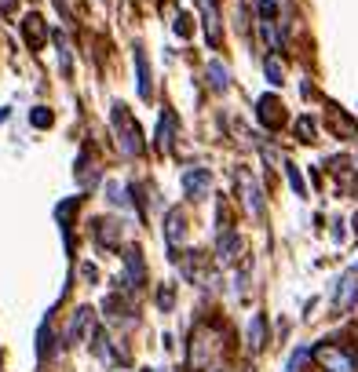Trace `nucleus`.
<instances>
[{
  "mask_svg": "<svg viewBox=\"0 0 358 372\" xmlns=\"http://www.w3.org/2000/svg\"><path fill=\"white\" fill-rule=\"evenodd\" d=\"M311 358L326 372H358V354L351 347H340V343H318L311 350Z\"/></svg>",
  "mask_w": 358,
  "mask_h": 372,
  "instance_id": "nucleus-1",
  "label": "nucleus"
},
{
  "mask_svg": "<svg viewBox=\"0 0 358 372\" xmlns=\"http://www.w3.org/2000/svg\"><path fill=\"white\" fill-rule=\"evenodd\" d=\"M114 128H117V143H121V150L129 153V157H139V153L146 150V143H143V131H139V124L132 121V114L124 109L121 102L114 106Z\"/></svg>",
  "mask_w": 358,
  "mask_h": 372,
  "instance_id": "nucleus-2",
  "label": "nucleus"
},
{
  "mask_svg": "<svg viewBox=\"0 0 358 372\" xmlns=\"http://www.w3.org/2000/svg\"><path fill=\"white\" fill-rule=\"evenodd\" d=\"M256 109H260V121H263L267 131H278V128L285 124V106H282L275 95H263V99L256 102Z\"/></svg>",
  "mask_w": 358,
  "mask_h": 372,
  "instance_id": "nucleus-3",
  "label": "nucleus"
},
{
  "mask_svg": "<svg viewBox=\"0 0 358 372\" xmlns=\"http://www.w3.org/2000/svg\"><path fill=\"white\" fill-rule=\"evenodd\" d=\"M23 37H26V44L33 52H40V48H44V40H48V22L40 15H26L23 18Z\"/></svg>",
  "mask_w": 358,
  "mask_h": 372,
  "instance_id": "nucleus-4",
  "label": "nucleus"
},
{
  "mask_svg": "<svg viewBox=\"0 0 358 372\" xmlns=\"http://www.w3.org/2000/svg\"><path fill=\"white\" fill-rule=\"evenodd\" d=\"M208 183H213L208 168H186V172H183V193H186V197H201V193H208Z\"/></svg>",
  "mask_w": 358,
  "mask_h": 372,
  "instance_id": "nucleus-5",
  "label": "nucleus"
},
{
  "mask_svg": "<svg viewBox=\"0 0 358 372\" xmlns=\"http://www.w3.org/2000/svg\"><path fill=\"white\" fill-rule=\"evenodd\" d=\"M358 299V270H347L340 277V289H336V311H351Z\"/></svg>",
  "mask_w": 358,
  "mask_h": 372,
  "instance_id": "nucleus-6",
  "label": "nucleus"
},
{
  "mask_svg": "<svg viewBox=\"0 0 358 372\" xmlns=\"http://www.w3.org/2000/svg\"><path fill=\"white\" fill-rule=\"evenodd\" d=\"M198 8H201V15H205V33H208V40L220 48V0H198Z\"/></svg>",
  "mask_w": 358,
  "mask_h": 372,
  "instance_id": "nucleus-7",
  "label": "nucleus"
},
{
  "mask_svg": "<svg viewBox=\"0 0 358 372\" xmlns=\"http://www.w3.org/2000/svg\"><path fill=\"white\" fill-rule=\"evenodd\" d=\"M238 183H241V197H245V208L252 212V215H263V205H260V186H256V179H249L245 172H238Z\"/></svg>",
  "mask_w": 358,
  "mask_h": 372,
  "instance_id": "nucleus-8",
  "label": "nucleus"
},
{
  "mask_svg": "<svg viewBox=\"0 0 358 372\" xmlns=\"http://www.w3.org/2000/svg\"><path fill=\"white\" fill-rule=\"evenodd\" d=\"M172 139H176V121H172V114H165L161 124H157V150L168 153L172 150Z\"/></svg>",
  "mask_w": 358,
  "mask_h": 372,
  "instance_id": "nucleus-9",
  "label": "nucleus"
},
{
  "mask_svg": "<svg viewBox=\"0 0 358 372\" xmlns=\"http://www.w3.org/2000/svg\"><path fill=\"white\" fill-rule=\"evenodd\" d=\"M263 340H267V318L252 314V321H249V350H260Z\"/></svg>",
  "mask_w": 358,
  "mask_h": 372,
  "instance_id": "nucleus-10",
  "label": "nucleus"
},
{
  "mask_svg": "<svg viewBox=\"0 0 358 372\" xmlns=\"http://www.w3.org/2000/svg\"><path fill=\"white\" fill-rule=\"evenodd\" d=\"M124 267H129V281L139 289V284L146 281V270H143V256H139V248H129V256H124Z\"/></svg>",
  "mask_w": 358,
  "mask_h": 372,
  "instance_id": "nucleus-11",
  "label": "nucleus"
},
{
  "mask_svg": "<svg viewBox=\"0 0 358 372\" xmlns=\"http://www.w3.org/2000/svg\"><path fill=\"white\" fill-rule=\"evenodd\" d=\"M165 234H168V248H172L176 252V245H179V237H183V215L172 208V212H168L165 215Z\"/></svg>",
  "mask_w": 358,
  "mask_h": 372,
  "instance_id": "nucleus-12",
  "label": "nucleus"
},
{
  "mask_svg": "<svg viewBox=\"0 0 358 372\" xmlns=\"http://www.w3.org/2000/svg\"><path fill=\"white\" fill-rule=\"evenodd\" d=\"M238 248H241V237L230 234V230H223V234H220V248H216V252H220V263H230V259L238 256Z\"/></svg>",
  "mask_w": 358,
  "mask_h": 372,
  "instance_id": "nucleus-13",
  "label": "nucleus"
},
{
  "mask_svg": "<svg viewBox=\"0 0 358 372\" xmlns=\"http://www.w3.org/2000/svg\"><path fill=\"white\" fill-rule=\"evenodd\" d=\"M88 325H92V311H88V306H80V311L73 314V321H70V340L73 343L84 340V336H88Z\"/></svg>",
  "mask_w": 358,
  "mask_h": 372,
  "instance_id": "nucleus-14",
  "label": "nucleus"
},
{
  "mask_svg": "<svg viewBox=\"0 0 358 372\" xmlns=\"http://www.w3.org/2000/svg\"><path fill=\"white\" fill-rule=\"evenodd\" d=\"M205 77L213 80V88H216V92H227V84H230V73H227V66H223L220 59H213V62H208Z\"/></svg>",
  "mask_w": 358,
  "mask_h": 372,
  "instance_id": "nucleus-15",
  "label": "nucleus"
},
{
  "mask_svg": "<svg viewBox=\"0 0 358 372\" xmlns=\"http://www.w3.org/2000/svg\"><path fill=\"white\" fill-rule=\"evenodd\" d=\"M136 70H139V95L143 99H150V70H146V55L143 52H136Z\"/></svg>",
  "mask_w": 358,
  "mask_h": 372,
  "instance_id": "nucleus-16",
  "label": "nucleus"
},
{
  "mask_svg": "<svg viewBox=\"0 0 358 372\" xmlns=\"http://www.w3.org/2000/svg\"><path fill=\"white\" fill-rule=\"evenodd\" d=\"M52 121H55V117H52L48 106H37L33 114H30V124H33V128H52Z\"/></svg>",
  "mask_w": 358,
  "mask_h": 372,
  "instance_id": "nucleus-17",
  "label": "nucleus"
},
{
  "mask_svg": "<svg viewBox=\"0 0 358 372\" xmlns=\"http://www.w3.org/2000/svg\"><path fill=\"white\" fill-rule=\"evenodd\" d=\"M285 172H289V186L297 190V197H307V186H304V175H300V168H297V164H285Z\"/></svg>",
  "mask_w": 358,
  "mask_h": 372,
  "instance_id": "nucleus-18",
  "label": "nucleus"
},
{
  "mask_svg": "<svg viewBox=\"0 0 358 372\" xmlns=\"http://www.w3.org/2000/svg\"><path fill=\"white\" fill-rule=\"evenodd\" d=\"M267 80L275 84V88L285 84V73H282V62H278V59H267Z\"/></svg>",
  "mask_w": 358,
  "mask_h": 372,
  "instance_id": "nucleus-19",
  "label": "nucleus"
},
{
  "mask_svg": "<svg viewBox=\"0 0 358 372\" xmlns=\"http://www.w3.org/2000/svg\"><path fill=\"white\" fill-rule=\"evenodd\" d=\"M297 128H300L304 143H314V121H311V117H300V121H297Z\"/></svg>",
  "mask_w": 358,
  "mask_h": 372,
  "instance_id": "nucleus-20",
  "label": "nucleus"
},
{
  "mask_svg": "<svg viewBox=\"0 0 358 372\" xmlns=\"http://www.w3.org/2000/svg\"><path fill=\"white\" fill-rule=\"evenodd\" d=\"M157 303H161V311H172V284H161L157 289Z\"/></svg>",
  "mask_w": 358,
  "mask_h": 372,
  "instance_id": "nucleus-21",
  "label": "nucleus"
},
{
  "mask_svg": "<svg viewBox=\"0 0 358 372\" xmlns=\"http://www.w3.org/2000/svg\"><path fill=\"white\" fill-rule=\"evenodd\" d=\"M102 230H99V241L102 245H117V234H114V223H99Z\"/></svg>",
  "mask_w": 358,
  "mask_h": 372,
  "instance_id": "nucleus-22",
  "label": "nucleus"
},
{
  "mask_svg": "<svg viewBox=\"0 0 358 372\" xmlns=\"http://www.w3.org/2000/svg\"><path fill=\"white\" fill-rule=\"evenodd\" d=\"M48 347H52V328H48V325H40V358L48 354Z\"/></svg>",
  "mask_w": 358,
  "mask_h": 372,
  "instance_id": "nucleus-23",
  "label": "nucleus"
},
{
  "mask_svg": "<svg viewBox=\"0 0 358 372\" xmlns=\"http://www.w3.org/2000/svg\"><path fill=\"white\" fill-rule=\"evenodd\" d=\"M260 18H263V22L275 18V0H260Z\"/></svg>",
  "mask_w": 358,
  "mask_h": 372,
  "instance_id": "nucleus-24",
  "label": "nucleus"
},
{
  "mask_svg": "<svg viewBox=\"0 0 358 372\" xmlns=\"http://www.w3.org/2000/svg\"><path fill=\"white\" fill-rule=\"evenodd\" d=\"M176 33H179V37H191V18H186V15L176 18Z\"/></svg>",
  "mask_w": 358,
  "mask_h": 372,
  "instance_id": "nucleus-25",
  "label": "nucleus"
},
{
  "mask_svg": "<svg viewBox=\"0 0 358 372\" xmlns=\"http://www.w3.org/2000/svg\"><path fill=\"white\" fill-rule=\"evenodd\" d=\"M110 201H114V205H124V197H121V186H117V183H110Z\"/></svg>",
  "mask_w": 358,
  "mask_h": 372,
  "instance_id": "nucleus-26",
  "label": "nucleus"
},
{
  "mask_svg": "<svg viewBox=\"0 0 358 372\" xmlns=\"http://www.w3.org/2000/svg\"><path fill=\"white\" fill-rule=\"evenodd\" d=\"M0 8H4V11H11V8H15V0H0Z\"/></svg>",
  "mask_w": 358,
  "mask_h": 372,
  "instance_id": "nucleus-27",
  "label": "nucleus"
},
{
  "mask_svg": "<svg viewBox=\"0 0 358 372\" xmlns=\"http://www.w3.org/2000/svg\"><path fill=\"white\" fill-rule=\"evenodd\" d=\"M4 117H8V109H0V121H4Z\"/></svg>",
  "mask_w": 358,
  "mask_h": 372,
  "instance_id": "nucleus-28",
  "label": "nucleus"
},
{
  "mask_svg": "<svg viewBox=\"0 0 358 372\" xmlns=\"http://www.w3.org/2000/svg\"><path fill=\"white\" fill-rule=\"evenodd\" d=\"M143 372H150V368H143Z\"/></svg>",
  "mask_w": 358,
  "mask_h": 372,
  "instance_id": "nucleus-29",
  "label": "nucleus"
}]
</instances>
